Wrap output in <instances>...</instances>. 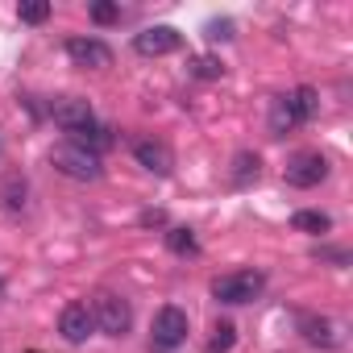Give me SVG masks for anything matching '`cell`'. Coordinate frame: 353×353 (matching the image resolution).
<instances>
[{
	"mask_svg": "<svg viewBox=\"0 0 353 353\" xmlns=\"http://www.w3.org/2000/svg\"><path fill=\"white\" fill-rule=\"evenodd\" d=\"M316 108H320V96H316V88H295V92H287V96H279L274 104H270V133L274 137H287L291 129H299V125H307L312 117H316Z\"/></svg>",
	"mask_w": 353,
	"mask_h": 353,
	"instance_id": "obj_1",
	"label": "cell"
},
{
	"mask_svg": "<svg viewBox=\"0 0 353 353\" xmlns=\"http://www.w3.org/2000/svg\"><path fill=\"white\" fill-rule=\"evenodd\" d=\"M50 166H54L59 174H67V179H75V183H96L100 174H104L100 154L79 150V145H71V141H63V145L50 150Z\"/></svg>",
	"mask_w": 353,
	"mask_h": 353,
	"instance_id": "obj_2",
	"label": "cell"
},
{
	"mask_svg": "<svg viewBox=\"0 0 353 353\" xmlns=\"http://www.w3.org/2000/svg\"><path fill=\"white\" fill-rule=\"evenodd\" d=\"M188 332H192L188 312H183V307H174V303H166V307H158V312H154L150 345H154L158 353H170V349H179V345L188 341Z\"/></svg>",
	"mask_w": 353,
	"mask_h": 353,
	"instance_id": "obj_3",
	"label": "cell"
},
{
	"mask_svg": "<svg viewBox=\"0 0 353 353\" xmlns=\"http://www.w3.org/2000/svg\"><path fill=\"white\" fill-rule=\"evenodd\" d=\"M266 287V274L262 270H233V274H221L212 279V299L221 303H254Z\"/></svg>",
	"mask_w": 353,
	"mask_h": 353,
	"instance_id": "obj_4",
	"label": "cell"
},
{
	"mask_svg": "<svg viewBox=\"0 0 353 353\" xmlns=\"http://www.w3.org/2000/svg\"><path fill=\"white\" fill-rule=\"evenodd\" d=\"M92 320H96V328H100L104 336H125L129 324H133V307H129V299H121L117 291H100V295L92 299Z\"/></svg>",
	"mask_w": 353,
	"mask_h": 353,
	"instance_id": "obj_5",
	"label": "cell"
},
{
	"mask_svg": "<svg viewBox=\"0 0 353 353\" xmlns=\"http://www.w3.org/2000/svg\"><path fill=\"white\" fill-rule=\"evenodd\" d=\"M328 158L320 154V150H299V154H291L287 158V166H283V179L291 183V188H320L324 179H328Z\"/></svg>",
	"mask_w": 353,
	"mask_h": 353,
	"instance_id": "obj_6",
	"label": "cell"
},
{
	"mask_svg": "<svg viewBox=\"0 0 353 353\" xmlns=\"http://www.w3.org/2000/svg\"><path fill=\"white\" fill-rule=\"evenodd\" d=\"M46 112H50V121H54L63 133H71V137L96 125V112H92V104H88V100H79V96H54Z\"/></svg>",
	"mask_w": 353,
	"mask_h": 353,
	"instance_id": "obj_7",
	"label": "cell"
},
{
	"mask_svg": "<svg viewBox=\"0 0 353 353\" xmlns=\"http://www.w3.org/2000/svg\"><path fill=\"white\" fill-rule=\"evenodd\" d=\"M179 46H183V34L170 26H150V30L133 34V50L141 59H162V54H174Z\"/></svg>",
	"mask_w": 353,
	"mask_h": 353,
	"instance_id": "obj_8",
	"label": "cell"
},
{
	"mask_svg": "<svg viewBox=\"0 0 353 353\" xmlns=\"http://www.w3.org/2000/svg\"><path fill=\"white\" fill-rule=\"evenodd\" d=\"M67 59H71L75 67H88V71L112 67V50H108V42H100V38H67Z\"/></svg>",
	"mask_w": 353,
	"mask_h": 353,
	"instance_id": "obj_9",
	"label": "cell"
},
{
	"mask_svg": "<svg viewBox=\"0 0 353 353\" xmlns=\"http://www.w3.org/2000/svg\"><path fill=\"white\" fill-rule=\"evenodd\" d=\"M92 328H96V320H92V307L88 303H67L63 307V316H59V332H63V341L67 345H83L88 336H92Z\"/></svg>",
	"mask_w": 353,
	"mask_h": 353,
	"instance_id": "obj_10",
	"label": "cell"
},
{
	"mask_svg": "<svg viewBox=\"0 0 353 353\" xmlns=\"http://www.w3.org/2000/svg\"><path fill=\"white\" fill-rule=\"evenodd\" d=\"M299 332H303L307 345H320V349H336L341 345V328L328 316H299Z\"/></svg>",
	"mask_w": 353,
	"mask_h": 353,
	"instance_id": "obj_11",
	"label": "cell"
},
{
	"mask_svg": "<svg viewBox=\"0 0 353 353\" xmlns=\"http://www.w3.org/2000/svg\"><path fill=\"white\" fill-rule=\"evenodd\" d=\"M133 158H137V166H145L150 174H170V166H174V154L162 145V141H137L133 145Z\"/></svg>",
	"mask_w": 353,
	"mask_h": 353,
	"instance_id": "obj_12",
	"label": "cell"
},
{
	"mask_svg": "<svg viewBox=\"0 0 353 353\" xmlns=\"http://www.w3.org/2000/svg\"><path fill=\"white\" fill-rule=\"evenodd\" d=\"M258 174H262V158H258L254 150H237V154H233V188L258 183Z\"/></svg>",
	"mask_w": 353,
	"mask_h": 353,
	"instance_id": "obj_13",
	"label": "cell"
},
{
	"mask_svg": "<svg viewBox=\"0 0 353 353\" xmlns=\"http://www.w3.org/2000/svg\"><path fill=\"white\" fill-rule=\"evenodd\" d=\"M166 250L179 254V258H196L200 254V241L192 229H166Z\"/></svg>",
	"mask_w": 353,
	"mask_h": 353,
	"instance_id": "obj_14",
	"label": "cell"
},
{
	"mask_svg": "<svg viewBox=\"0 0 353 353\" xmlns=\"http://www.w3.org/2000/svg\"><path fill=\"white\" fill-rule=\"evenodd\" d=\"M291 225H295L299 233H328V229H332V216H328V212H295Z\"/></svg>",
	"mask_w": 353,
	"mask_h": 353,
	"instance_id": "obj_15",
	"label": "cell"
},
{
	"mask_svg": "<svg viewBox=\"0 0 353 353\" xmlns=\"http://www.w3.org/2000/svg\"><path fill=\"white\" fill-rule=\"evenodd\" d=\"M233 341H237V328H233V320H216V328H212V341H208V349H204V353H229V349H233Z\"/></svg>",
	"mask_w": 353,
	"mask_h": 353,
	"instance_id": "obj_16",
	"label": "cell"
},
{
	"mask_svg": "<svg viewBox=\"0 0 353 353\" xmlns=\"http://www.w3.org/2000/svg\"><path fill=\"white\" fill-rule=\"evenodd\" d=\"M192 75L196 79H221L225 75V63L212 59V54H200V59H192Z\"/></svg>",
	"mask_w": 353,
	"mask_h": 353,
	"instance_id": "obj_17",
	"label": "cell"
},
{
	"mask_svg": "<svg viewBox=\"0 0 353 353\" xmlns=\"http://www.w3.org/2000/svg\"><path fill=\"white\" fill-rule=\"evenodd\" d=\"M17 13H21V21H26V26H42V21L50 17V0H26Z\"/></svg>",
	"mask_w": 353,
	"mask_h": 353,
	"instance_id": "obj_18",
	"label": "cell"
},
{
	"mask_svg": "<svg viewBox=\"0 0 353 353\" xmlns=\"http://www.w3.org/2000/svg\"><path fill=\"white\" fill-rule=\"evenodd\" d=\"M0 196H5V208H9V212H21V208H26V179H9Z\"/></svg>",
	"mask_w": 353,
	"mask_h": 353,
	"instance_id": "obj_19",
	"label": "cell"
},
{
	"mask_svg": "<svg viewBox=\"0 0 353 353\" xmlns=\"http://www.w3.org/2000/svg\"><path fill=\"white\" fill-rule=\"evenodd\" d=\"M92 21H96V26H112V21H121V5L96 0V5H92Z\"/></svg>",
	"mask_w": 353,
	"mask_h": 353,
	"instance_id": "obj_20",
	"label": "cell"
},
{
	"mask_svg": "<svg viewBox=\"0 0 353 353\" xmlns=\"http://www.w3.org/2000/svg\"><path fill=\"white\" fill-rule=\"evenodd\" d=\"M208 38L212 42H229L233 38V21H208Z\"/></svg>",
	"mask_w": 353,
	"mask_h": 353,
	"instance_id": "obj_21",
	"label": "cell"
},
{
	"mask_svg": "<svg viewBox=\"0 0 353 353\" xmlns=\"http://www.w3.org/2000/svg\"><path fill=\"white\" fill-rule=\"evenodd\" d=\"M320 258H328V262H336V266H345V262H349V254H345V250H320Z\"/></svg>",
	"mask_w": 353,
	"mask_h": 353,
	"instance_id": "obj_22",
	"label": "cell"
},
{
	"mask_svg": "<svg viewBox=\"0 0 353 353\" xmlns=\"http://www.w3.org/2000/svg\"><path fill=\"white\" fill-rule=\"evenodd\" d=\"M141 225H166V216L154 208V212H141Z\"/></svg>",
	"mask_w": 353,
	"mask_h": 353,
	"instance_id": "obj_23",
	"label": "cell"
}]
</instances>
